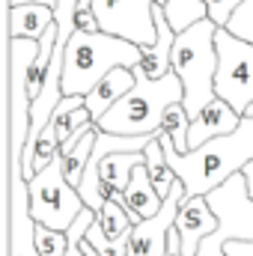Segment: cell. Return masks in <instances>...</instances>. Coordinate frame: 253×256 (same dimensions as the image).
Wrapping results in <instances>:
<instances>
[{"label":"cell","instance_id":"30","mask_svg":"<svg viewBox=\"0 0 253 256\" xmlns=\"http://www.w3.org/2000/svg\"><path fill=\"white\" fill-rule=\"evenodd\" d=\"M80 248H84V250H86V256H98V254H96V248H92V244H90V242H86V238H84V244H80Z\"/></svg>","mask_w":253,"mask_h":256},{"label":"cell","instance_id":"31","mask_svg":"<svg viewBox=\"0 0 253 256\" xmlns=\"http://www.w3.org/2000/svg\"><path fill=\"white\" fill-rule=\"evenodd\" d=\"M248 116H253V104H250V108H248Z\"/></svg>","mask_w":253,"mask_h":256},{"label":"cell","instance_id":"13","mask_svg":"<svg viewBox=\"0 0 253 256\" xmlns=\"http://www.w3.org/2000/svg\"><path fill=\"white\" fill-rule=\"evenodd\" d=\"M242 126V116L236 114L232 104H226L224 98H214L202 108L200 116L190 120V131H188V143L190 149L214 140V137H224V134H232L236 128Z\"/></svg>","mask_w":253,"mask_h":256},{"label":"cell","instance_id":"15","mask_svg":"<svg viewBox=\"0 0 253 256\" xmlns=\"http://www.w3.org/2000/svg\"><path fill=\"white\" fill-rule=\"evenodd\" d=\"M57 21L51 3H18L9 6V39H42Z\"/></svg>","mask_w":253,"mask_h":256},{"label":"cell","instance_id":"14","mask_svg":"<svg viewBox=\"0 0 253 256\" xmlns=\"http://www.w3.org/2000/svg\"><path fill=\"white\" fill-rule=\"evenodd\" d=\"M137 84V74H134V68H126V66H120V68H114V72H108L86 96H84V104H86V110L92 114V120H96V126H98V120L126 96L131 92V86Z\"/></svg>","mask_w":253,"mask_h":256},{"label":"cell","instance_id":"5","mask_svg":"<svg viewBox=\"0 0 253 256\" xmlns=\"http://www.w3.org/2000/svg\"><path fill=\"white\" fill-rule=\"evenodd\" d=\"M39 57V39H9V164H21L30 137V68Z\"/></svg>","mask_w":253,"mask_h":256},{"label":"cell","instance_id":"28","mask_svg":"<svg viewBox=\"0 0 253 256\" xmlns=\"http://www.w3.org/2000/svg\"><path fill=\"white\" fill-rule=\"evenodd\" d=\"M226 254L230 256H253V242L232 238V242H226Z\"/></svg>","mask_w":253,"mask_h":256},{"label":"cell","instance_id":"12","mask_svg":"<svg viewBox=\"0 0 253 256\" xmlns=\"http://www.w3.org/2000/svg\"><path fill=\"white\" fill-rule=\"evenodd\" d=\"M155 30H158L155 42L140 48V63H137V68H140L146 78H152V80H158V78H164V74L173 72L176 30H173V24H170V18H167L164 3H155Z\"/></svg>","mask_w":253,"mask_h":256},{"label":"cell","instance_id":"24","mask_svg":"<svg viewBox=\"0 0 253 256\" xmlns=\"http://www.w3.org/2000/svg\"><path fill=\"white\" fill-rule=\"evenodd\" d=\"M36 248L42 256H66L68 250V236L63 230H51L45 224H36Z\"/></svg>","mask_w":253,"mask_h":256},{"label":"cell","instance_id":"4","mask_svg":"<svg viewBox=\"0 0 253 256\" xmlns=\"http://www.w3.org/2000/svg\"><path fill=\"white\" fill-rule=\"evenodd\" d=\"M218 24L212 18H202L190 24L188 30L176 33L173 45V72L182 78L185 86V110L194 116L202 114L208 102H214V74H218Z\"/></svg>","mask_w":253,"mask_h":256},{"label":"cell","instance_id":"16","mask_svg":"<svg viewBox=\"0 0 253 256\" xmlns=\"http://www.w3.org/2000/svg\"><path fill=\"white\" fill-rule=\"evenodd\" d=\"M126 206H128V212H131V220L134 224L152 218L164 206V196L155 191L146 164H137L134 173H131V182H128V188H126Z\"/></svg>","mask_w":253,"mask_h":256},{"label":"cell","instance_id":"26","mask_svg":"<svg viewBox=\"0 0 253 256\" xmlns=\"http://www.w3.org/2000/svg\"><path fill=\"white\" fill-rule=\"evenodd\" d=\"M74 30H80V33H98L102 30L92 0H78V6H74Z\"/></svg>","mask_w":253,"mask_h":256},{"label":"cell","instance_id":"29","mask_svg":"<svg viewBox=\"0 0 253 256\" xmlns=\"http://www.w3.org/2000/svg\"><path fill=\"white\" fill-rule=\"evenodd\" d=\"M242 173H244V179H248V191H250V200H253V161L242 170Z\"/></svg>","mask_w":253,"mask_h":256},{"label":"cell","instance_id":"27","mask_svg":"<svg viewBox=\"0 0 253 256\" xmlns=\"http://www.w3.org/2000/svg\"><path fill=\"white\" fill-rule=\"evenodd\" d=\"M206 9H208V18L218 24V27H226L230 18L236 15V9L244 3V0H202Z\"/></svg>","mask_w":253,"mask_h":256},{"label":"cell","instance_id":"17","mask_svg":"<svg viewBox=\"0 0 253 256\" xmlns=\"http://www.w3.org/2000/svg\"><path fill=\"white\" fill-rule=\"evenodd\" d=\"M137 164H146V152H114V155L102 158L98 176H102L104 200H108V191H126Z\"/></svg>","mask_w":253,"mask_h":256},{"label":"cell","instance_id":"23","mask_svg":"<svg viewBox=\"0 0 253 256\" xmlns=\"http://www.w3.org/2000/svg\"><path fill=\"white\" fill-rule=\"evenodd\" d=\"M86 242L96 248V254L98 256H128V236L126 238H108L104 230L98 226V218L90 224V230H86Z\"/></svg>","mask_w":253,"mask_h":256},{"label":"cell","instance_id":"2","mask_svg":"<svg viewBox=\"0 0 253 256\" xmlns=\"http://www.w3.org/2000/svg\"><path fill=\"white\" fill-rule=\"evenodd\" d=\"M137 63H140V45L128 42L122 36H110L104 30L98 33L74 30L66 45L63 96H86L108 72L120 66L134 68Z\"/></svg>","mask_w":253,"mask_h":256},{"label":"cell","instance_id":"10","mask_svg":"<svg viewBox=\"0 0 253 256\" xmlns=\"http://www.w3.org/2000/svg\"><path fill=\"white\" fill-rule=\"evenodd\" d=\"M9 256H42L36 248V220L30 214V191L18 164H9Z\"/></svg>","mask_w":253,"mask_h":256},{"label":"cell","instance_id":"25","mask_svg":"<svg viewBox=\"0 0 253 256\" xmlns=\"http://www.w3.org/2000/svg\"><path fill=\"white\" fill-rule=\"evenodd\" d=\"M226 30H230V33H236L238 39L253 42V0H244V3L236 9V15L230 18Z\"/></svg>","mask_w":253,"mask_h":256},{"label":"cell","instance_id":"6","mask_svg":"<svg viewBox=\"0 0 253 256\" xmlns=\"http://www.w3.org/2000/svg\"><path fill=\"white\" fill-rule=\"evenodd\" d=\"M218 74L214 96L236 108L238 116H248L253 104V42L238 39L226 27H218Z\"/></svg>","mask_w":253,"mask_h":256},{"label":"cell","instance_id":"7","mask_svg":"<svg viewBox=\"0 0 253 256\" xmlns=\"http://www.w3.org/2000/svg\"><path fill=\"white\" fill-rule=\"evenodd\" d=\"M30 214L36 224H45L51 230H68L74 224V218L86 208L78 188L66 179L63 161L57 158L54 164H48L45 170H39L30 182Z\"/></svg>","mask_w":253,"mask_h":256},{"label":"cell","instance_id":"8","mask_svg":"<svg viewBox=\"0 0 253 256\" xmlns=\"http://www.w3.org/2000/svg\"><path fill=\"white\" fill-rule=\"evenodd\" d=\"M155 3L158 0H92L98 27L110 36H122L134 45H152L155 30Z\"/></svg>","mask_w":253,"mask_h":256},{"label":"cell","instance_id":"3","mask_svg":"<svg viewBox=\"0 0 253 256\" xmlns=\"http://www.w3.org/2000/svg\"><path fill=\"white\" fill-rule=\"evenodd\" d=\"M134 74H137V84L131 86V92H126V96L98 120V128H102V131L128 134V137H137V134H158L161 126H164L167 108L185 98V86H182V78H179L176 72H170V74L152 80V78H146V74L134 66Z\"/></svg>","mask_w":253,"mask_h":256},{"label":"cell","instance_id":"18","mask_svg":"<svg viewBox=\"0 0 253 256\" xmlns=\"http://www.w3.org/2000/svg\"><path fill=\"white\" fill-rule=\"evenodd\" d=\"M146 170H149V179H152L155 191L167 200V194H170V188L176 185V179H179V176H176V170L170 167V161H167V155H164L161 134L146 146Z\"/></svg>","mask_w":253,"mask_h":256},{"label":"cell","instance_id":"19","mask_svg":"<svg viewBox=\"0 0 253 256\" xmlns=\"http://www.w3.org/2000/svg\"><path fill=\"white\" fill-rule=\"evenodd\" d=\"M96 137H98V126L92 128L90 134H84L78 143H74V149L68 152V155H60V161H63V173L66 179L78 188L80 185V176H84V170H86V164H90V155H92V146H96Z\"/></svg>","mask_w":253,"mask_h":256},{"label":"cell","instance_id":"1","mask_svg":"<svg viewBox=\"0 0 253 256\" xmlns=\"http://www.w3.org/2000/svg\"><path fill=\"white\" fill-rule=\"evenodd\" d=\"M161 146L164 155L170 161V167L176 170L179 182L185 185L188 196H206L218 185H224L230 176L242 173L253 161V116H242V126L232 134L214 137L190 152H176L173 140L161 131Z\"/></svg>","mask_w":253,"mask_h":256},{"label":"cell","instance_id":"20","mask_svg":"<svg viewBox=\"0 0 253 256\" xmlns=\"http://www.w3.org/2000/svg\"><path fill=\"white\" fill-rule=\"evenodd\" d=\"M96 218H98V226L104 230L108 238H126V236H131L134 220H131V212H128L126 202L108 200L102 206V212H96Z\"/></svg>","mask_w":253,"mask_h":256},{"label":"cell","instance_id":"11","mask_svg":"<svg viewBox=\"0 0 253 256\" xmlns=\"http://www.w3.org/2000/svg\"><path fill=\"white\" fill-rule=\"evenodd\" d=\"M176 230L182 232V254L196 256L206 236L218 230V214L208 206V196H185L176 214Z\"/></svg>","mask_w":253,"mask_h":256},{"label":"cell","instance_id":"9","mask_svg":"<svg viewBox=\"0 0 253 256\" xmlns=\"http://www.w3.org/2000/svg\"><path fill=\"white\" fill-rule=\"evenodd\" d=\"M185 196H188L185 185L176 179V185L170 188L164 206L152 218H146V220H140V224L131 226L128 256H167V232L176 224V214H179V206H182Z\"/></svg>","mask_w":253,"mask_h":256},{"label":"cell","instance_id":"22","mask_svg":"<svg viewBox=\"0 0 253 256\" xmlns=\"http://www.w3.org/2000/svg\"><path fill=\"white\" fill-rule=\"evenodd\" d=\"M164 9H167V18H170L176 33H182V30H188L190 24L208 18V9H206L202 0H167Z\"/></svg>","mask_w":253,"mask_h":256},{"label":"cell","instance_id":"21","mask_svg":"<svg viewBox=\"0 0 253 256\" xmlns=\"http://www.w3.org/2000/svg\"><path fill=\"white\" fill-rule=\"evenodd\" d=\"M161 131L173 140V146H176V152H190V143H188V131H190V114L185 110V104L182 102H176V104H170L167 108V114H164V126Z\"/></svg>","mask_w":253,"mask_h":256}]
</instances>
